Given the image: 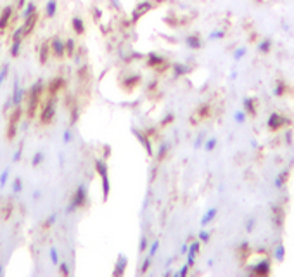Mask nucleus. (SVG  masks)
<instances>
[{
	"label": "nucleus",
	"instance_id": "nucleus-7",
	"mask_svg": "<svg viewBox=\"0 0 294 277\" xmlns=\"http://www.w3.org/2000/svg\"><path fill=\"white\" fill-rule=\"evenodd\" d=\"M152 9V4L151 2H140V4H137L135 6V9H133V13H132V19L133 21H137L139 18H142V16H146L149 11Z\"/></svg>",
	"mask_w": 294,
	"mask_h": 277
},
{
	"label": "nucleus",
	"instance_id": "nucleus-16",
	"mask_svg": "<svg viewBox=\"0 0 294 277\" xmlns=\"http://www.w3.org/2000/svg\"><path fill=\"white\" fill-rule=\"evenodd\" d=\"M242 108H244V111L248 113V115L251 116L256 115V103H254L253 97H244V99H242Z\"/></svg>",
	"mask_w": 294,
	"mask_h": 277
},
{
	"label": "nucleus",
	"instance_id": "nucleus-12",
	"mask_svg": "<svg viewBox=\"0 0 294 277\" xmlns=\"http://www.w3.org/2000/svg\"><path fill=\"white\" fill-rule=\"evenodd\" d=\"M171 69H173L175 78L183 76V75H189V73H190V66L189 64H183V62H175V64L171 66Z\"/></svg>",
	"mask_w": 294,
	"mask_h": 277
},
{
	"label": "nucleus",
	"instance_id": "nucleus-3",
	"mask_svg": "<svg viewBox=\"0 0 294 277\" xmlns=\"http://www.w3.org/2000/svg\"><path fill=\"white\" fill-rule=\"evenodd\" d=\"M54 116H56V97L52 96L44 106V111H42V122L50 123Z\"/></svg>",
	"mask_w": 294,
	"mask_h": 277
},
{
	"label": "nucleus",
	"instance_id": "nucleus-55",
	"mask_svg": "<svg viewBox=\"0 0 294 277\" xmlns=\"http://www.w3.org/2000/svg\"><path fill=\"white\" fill-rule=\"evenodd\" d=\"M0 275H4V265L0 263Z\"/></svg>",
	"mask_w": 294,
	"mask_h": 277
},
{
	"label": "nucleus",
	"instance_id": "nucleus-50",
	"mask_svg": "<svg viewBox=\"0 0 294 277\" xmlns=\"http://www.w3.org/2000/svg\"><path fill=\"white\" fill-rule=\"evenodd\" d=\"M59 267H61V274H64V275H68L69 274V270H68V263H59Z\"/></svg>",
	"mask_w": 294,
	"mask_h": 277
},
{
	"label": "nucleus",
	"instance_id": "nucleus-29",
	"mask_svg": "<svg viewBox=\"0 0 294 277\" xmlns=\"http://www.w3.org/2000/svg\"><path fill=\"white\" fill-rule=\"evenodd\" d=\"M217 144H218V140H217V137H211V139H208V140H205V151L206 153H211V151H215L217 149Z\"/></svg>",
	"mask_w": 294,
	"mask_h": 277
},
{
	"label": "nucleus",
	"instance_id": "nucleus-42",
	"mask_svg": "<svg viewBox=\"0 0 294 277\" xmlns=\"http://www.w3.org/2000/svg\"><path fill=\"white\" fill-rule=\"evenodd\" d=\"M198 115H199V118H206V116L210 115V106H208V104L201 106L198 109Z\"/></svg>",
	"mask_w": 294,
	"mask_h": 277
},
{
	"label": "nucleus",
	"instance_id": "nucleus-38",
	"mask_svg": "<svg viewBox=\"0 0 294 277\" xmlns=\"http://www.w3.org/2000/svg\"><path fill=\"white\" fill-rule=\"evenodd\" d=\"M205 140H206V135L205 134H199L198 137H195V140H194V149L195 151L201 149V147L205 146Z\"/></svg>",
	"mask_w": 294,
	"mask_h": 277
},
{
	"label": "nucleus",
	"instance_id": "nucleus-24",
	"mask_svg": "<svg viewBox=\"0 0 294 277\" xmlns=\"http://www.w3.org/2000/svg\"><path fill=\"white\" fill-rule=\"evenodd\" d=\"M287 171H280V173L279 175H277V177H275V182H273V186H275L277 187V189H282V187H284L285 186V180H287Z\"/></svg>",
	"mask_w": 294,
	"mask_h": 277
},
{
	"label": "nucleus",
	"instance_id": "nucleus-39",
	"mask_svg": "<svg viewBox=\"0 0 294 277\" xmlns=\"http://www.w3.org/2000/svg\"><path fill=\"white\" fill-rule=\"evenodd\" d=\"M73 140V132H71V128H66L64 132H62V142L64 144H69Z\"/></svg>",
	"mask_w": 294,
	"mask_h": 277
},
{
	"label": "nucleus",
	"instance_id": "nucleus-20",
	"mask_svg": "<svg viewBox=\"0 0 294 277\" xmlns=\"http://www.w3.org/2000/svg\"><path fill=\"white\" fill-rule=\"evenodd\" d=\"M273 258L277 260V262H284V258H285V248H284V244H277L275 249H273Z\"/></svg>",
	"mask_w": 294,
	"mask_h": 277
},
{
	"label": "nucleus",
	"instance_id": "nucleus-43",
	"mask_svg": "<svg viewBox=\"0 0 294 277\" xmlns=\"http://www.w3.org/2000/svg\"><path fill=\"white\" fill-rule=\"evenodd\" d=\"M189 270H190V267L187 263H183L182 267H180V270L178 272H175V275H180V277H185L187 274H189Z\"/></svg>",
	"mask_w": 294,
	"mask_h": 277
},
{
	"label": "nucleus",
	"instance_id": "nucleus-48",
	"mask_svg": "<svg viewBox=\"0 0 294 277\" xmlns=\"http://www.w3.org/2000/svg\"><path fill=\"white\" fill-rule=\"evenodd\" d=\"M173 120H175V115H173V113H168V116L161 122V127H166V125H168V123H171Z\"/></svg>",
	"mask_w": 294,
	"mask_h": 277
},
{
	"label": "nucleus",
	"instance_id": "nucleus-6",
	"mask_svg": "<svg viewBox=\"0 0 294 277\" xmlns=\"http://www.w3.org/2000/svg\"><path fill=\"white\" fill-rule=\"evenodd\" d=\"M189 243V241H187ZM199 249H201V241H190L189 243V251H187V265L192 268L195 263V256L199 255Z\"/></svg>",
	"mask_w": 294,
	"mask_h": 277
},
{
	"label": "nucleus",
	"instance_id": "nucleus-9",
	"mask_svg": "<svg viewBox=\"0 0 294 277\" xmlns=\"http://www.w3.org/2000/svg\"><path fill=\"white\" fill-rule=\"evenodd\" d=\"M185 45L192 50H199L203 47V40L199 37V33H192L185 38Z\"/></svg>",
	"mask_w": 294,
	"mask_h": 277
},
{
	"label": "nucleus",
	"instance_id": "nucleus-53",
	"mask_svg": "<svg viewBox=\"0 0 294 277\" xmlns=\"http://www.w3.org/2000/svg\"><path fill=\"white\" fill-rule=\"evenodd\" d=\"M59 165H64V156H62V153H59Z\"/></svg>",
	"mask_w": 294,
	"mask_h": 277
},
{
	"label": "nucleus",
	"instance_id": "nucleus-25",
	"mask_svg": "<svg viewBox=\"0 0 294 277\" xmlns=\"http://www.w3.org/2000/svg\"><path fill=\"white\" fill-rule=\"evenodd\" d=\"M159 246H161V241L159 239H154L151 243V246H149V253H147V256H151V258H154L156 255H158V251H159Z\"/></svg>",
	"mask_w": 294,
	"mask_h": 277
},
{
	"label": "nucleus",
	"instance_id": "nucleus-45",
	"mask_svg": "<svg viewBox=\"0 0 294 277\" xmlns=\"http://www.w3.org/2000/svg\"><path fill=\"white\" fill-rule=\"evenodd\" d=\"M151 262H152L151 256H147V258L142 262V268H140V272H142V274H146V272L149 270V267H151Z\"/></svg>",
	"mask_w": 294,
	"mask_h": 277
},
{
	"label": "nucleus",
	"instance_id": "nucleus-44",
	"mask_svg": "<svg viewBox=\"0 0 294 277\" xmlns=\"http://www.w3.org/2000/svg\"><path fill=\"white\" fill-rule=\"evenodd\" d=\"M56 220H57V212H54L52 215H50V217L45 220V227H52V225L56 224Z\"/></svg>",
	"mask_w": 294,
	"mask_h": 277
},
{
	"label": "nucleus",
	"instance_id": "nucleus-37",
	"mask_svg": "<svg viewBox=\"0 0 294 277\" xmlns=\"http://www.w3.org/2000/svg\"><path fill=\"white\" fill-rule=\"evenodd\" d=\"M13 193L14 194H21L23 193V180L21 178H14V182H13Z\"/></svg>",
	"mask_w": 294,
	"mask_h": 277
},
{
	"label": "nucleus",
	"instance_id": "nucleus-2",
	"mask_svg": "<svg viewBox=\"0 0 294 277\" xmlns=\"http://www.w3.org/2000/svg\"><path fill=\"white\" fill-rule=\"evenodd\" d=\"M25 97H26V90L21 87V83H19V78H16V80H14V87H13V96H11L14 108L21 106V103L25 101Z\"/></svg>",
	"mask_w": 294,
	"mask_h": 277
},
{
	"label": "nucleus",
	"instance_id": "nucleus-33",
	"mask_svg": "<svg viewBox=\"0 0 294 277\" xmlns=\"http://www.w3.org/2000/svg\"><path fill=\"white\" fill-rule=\"evenodd\" d=\"M74 49H76V45H74V40H73V38L66 40V56H68V57H73V56H74Z\"/></svg>",
	"mask_w": 294,
	"mask_h": 277
},
{
	"label": "nucleus",
	"instance_id": "nucleus-14",
	"mask_svg": "<svg viewBox=\"0 0 294 277\" xmlns=\"http://www.w3.org/2000/svg\"><path fill=\"white\" fill-rule=\"evenodd\" d=\"M127 263H128L127 255H123V253H120V255H118L116 268H115V272H113V274H115V275H121V274H125V267H127Z\"/></svg>",
	"mask_w": 294,
	"mask_h": 277
},
{
	"label": "nucleus",
	"instance_id": "nucleus-54",
	"mask_svg": "<svg viewBox=\"0 0 294 277\" xmlns=\"http://www.w3.org/2000/svg\"><path fill=\"white\" fill-rule=\"evenodd\" d=\"M235 78H237V71H232L230 73V80H235Z\"/></svg>",
	"mask_w": 294,
	"mask_h": 277
},
{
	"label": "nucleus",
	"instance_id": "nucleus-19",
	"mask_svg": "<svg viewBox=\"0 0 294 277\" xmlns=\"http://www.w3.org/2000/svg\"><path fill=\"white\" fill-rule=\"evenodd\" d=\"M170 147H171V144L168 142V140H161V144H159V147H158V159L166 158V154H168V151H170Z\"/></svg>",
	"mask_w": 294,
	"mask_h": 277
},
{
	"label": "nucleus",
	"instance_id": "nucleus-34",
	"mask_svg": "<svg viewBox=\"0 0 294 277\" xmlns=\"http://www.w3.org/2000/svg\"><path fill=\"white\" fill-rule=\"evenodd\" d=\"M285 94V83L284 81H279V83L273 87V96L275 97H282Z\"/></svg>",
	"mask_w": 294,
	"mask_h": 277
},
{
	"label": "nucleus",
	"instance_id": "nucleus-5",
	"mask_svg": "<svg viewBox=\"0 0 294 277\" xmlns=\"http://www.w3.org/2000/svg\"><path fill=\"white\" fill-rule=\"evenodd\" d=\"M50 50H52L54 56L62 59V57L66 56V42L61 40L59 37H54L52 40H50Z\"/></svg>",
	"mask_w": 294,
	"mask_h": 277
},
{
	"label": "nucleus",
	"instance_id": "nucleus-41",
	"mask_svg": "<svg viewBox=\"0 0 294 277\" xmlns=\"http://www.w3.org/2000/svg\"><path fill=\"white\" fill-rule=\"evenodd\" d=\"M7 75H9V64H4V68L0 69V87H2V83L6 81Z\"/></svg>",
	"mask_w": 294,
	"mask_h": 277
},
{
	"label": "nucleus",
	"instance_id": "nucleus-4",
	"mask_svg": "<svg viewBox=\"0 0 294 277\" xmlns=\"http://www.w3.org/2000/svg\"><path fill=\"white\" fill-rule=\"evenodd\" d=\"M287 123H289V120H285L284 116L279 115V113H272V115L268 116V120H266V127H268L270 130H279V128L285 127Z\"/></svg>",
	"mask_w": 294,
	"mask_h": 277
},
{
	"label": "nucleus",
	"instance_id": "nucleus-13",
	"mask_svg": "<svg viewBox=\"0 0 294 277\" xmlns=\"http://www.w3.org/2000/svg\"><path fill=\"white\" fill-rule=\"evenodd\" d=\"M11 16H13V7H6V9L2 11V14H0V31H4L9 26Z\"/></svg>",
	"mask_w": 294,
	"mask_h": 277
},
{
	"label": "nucleus",
	"instance_id": "nucleus-10",
	"mask_svg": "<svg viewBox=\"0 0 294 277\" xmlns=\"http://www.w3.org/2000/svg\"><path fill=\"white\" fill-rule=\"evenodd\" d=\"M164 64V57H161L159 54H149L147 56V66L149 68H156V69H161V66Z\"/></svg>",
	"mask_w": 294,
	"mask_h": 277
},
{
	"label": "nucleus",
	"instance_id": "nucleus-21",
	"mask_svg": "<svg viewBox=\"0 0 294 277\" xmlns=\"http://www.w3.org/2000/svg\"><path fill=\"white\" fill-rule=\"evenodd\" d=\"M101 180H103V196H104V201L109 198V191H111V186H109V175H101Z\"/></svg>",
	"mask_w": 294,
	"mask_h": 277
},
{
	"label": "nucleus",
	"instance_id": "nucleus-27",
	"mask_svg": "<svg viewBox=\"0 0 294 277\" xmlns=\"http://www.w3.org/2000/svg\"><path fill=\"white\" fill-rule=\"evenodd\" d=\"M44 159H45V154L42 153V151H38V153H35L33 159H31V166L37 168V166H40L42 163H44Z\"/></svg>",
	"mask_w": 294,
	"mask_h": 277
},
{
	"label": "nucleus",
	"instance_id": "nucleus-47",
	"mask_svg": "<svg viewBox=\"0 0 294 277\" xmlns=\"http://www.w3.org/2000/svg\"><path fill=\"white\" fill-rule=\"evenodd\" d=\"M254 224H256V218L254 217H251L248 222H246V231L248 232H253V229H254Z\"/></svg>",
	"mask_w": 294,
	"mask_h": 277
},
{
	"label": "nucleus",
	"instance_id": "nucleus-1",
	"mask_svg": "<svg viewBox=\"0 0 294 277\" xmlns=\"http://www.w3.org/2000/svg\"><path fill=\"white\" fill-rule=\"evenodd\" d=\"M88 201V191H87V184H78V187L74 189L73 198L69 201V205L66 206V213H74L76 210L83 208Z\"/></svg>",
	"mask_w": 294,
	"mask_h": 277
},
{
	"label": "nucleus",
	"instance_id": "nucleus-51",
	"mask_svg": "<svg viewBox=\"0 0 294 277\" xmlns=\"http://www.w3.org/2000/svg\"><path fill=\"white\" fill-rule=\"evenodd\" d=\"M187 251H189V243H183L180 248V255H187Z\"/></svg>",
	"mask_w": 294,
	"mask_h": 277
},
{
	"label": "nucleus",
	"instance_id": "nucleus-28",
	"mask_svg": "<svg viewBox=\"0 0 294 277\" xmlns=\"http://www.w3.org/2000/svg\"><path fill=\"white\" fill-rule=\"evenodd\" d=\"M9 177H11V168L7 166V168H4V171L0 173V189H4V187L7 186V182H9Z\"/></svg>",
	"mask_w": 294,
	"mask_h": 277
},
{
	"label": "nucleus",
	"instance_id": "nucleus-30",
	"mask_svg": "<svg viewBox=\"0 0 294 277\" xmlns=\"http://www.w3.org/2000/svg\"><path fill=\"white\" fill-rule=\"evenodd\" d=\"M225 30H213L208 35V40H222V38H225Z\"/></svg>",
	"mask_w": 294,
	"mask_h": 277
},
{
	"label": "nucleus",
	"instance_id": "nucleus-17",
	"mask_svg": "<svg viewBox=\"0 0 294 277\" xmlns=\"http://www.w3.org/2000/svg\"><path fill=\"white\" fill-rule=\"evenodd\" d=\"M57 14V0H49L45 4V16L47 18H54Z\"/></svg>",
	"mask_w": 294,
	"mask_h": 277
},
{
	"label": "nucleus",
	"instance_id": "nucleus-49",
	"mask_svg": "<svg viewBox=\"0 0 294 277\" xmlns=\"http://www.w3.org/2000/svg\"><path fill=\"white\" fill-rule=\"evenodd\" d=\"M93 18H95L97 21H99V19L103 18V11H101L99 7H93Z\"/></svg>",
	"mask_w": 294,
	"mask_h": 277
},
{
	"label": "nucleus",
	"instance_id": "nucleus-15",
	"mask_svg": "<svg viewBox=\"0 0 294 277\" xmlns=\"http://www.w3.org/2000/svg\"><path fill=\"white\" fill-rule=\"evenodd\" d=\"M35 14H37V4H35V2H26L25 7H23V11H21L23 21L31 18V16H35Z\"/></svg>",
	"mask_w": 294,
	"mask_h": 277
},
{
	"label": "nucleus",
	"instance_id": "nucleus-22",
	"mask_svg": "<svg viewBox=\"0 0 294 277\" xmlns=\"http://www.w3.org/2000/svg\"><path fill=\"white\" fill-rule=\"evenodd\" d=\"M270 50H272V40H270V38H265V40H261L260 44H258V52L268 54Z\"/></svg>",
	"mask_w": 294,
	"mask_h": 277
},
{
	"label": "nucleus",
	"instance_id": "nucleus-26",
	"mask_svg": "<svg viewBox=\"0 0 294 277\" xmlns=\"http://www.w3.org/2000/svg\"><path fill=\"white\" fill-rule=\"evenodd\" d=\"M234 120H235V123L237 125H244L246 123V120H248V113L242 109V111H235L234 113Z\"/></svg>",
	"mask_w": 294,
	"mask_h": 277
},
{
	"label": "nucleus",
	"instance_id": "nucleus-31",
	"mask_svg": "<svg viewBox=\"0 0 294 277\" xmlns=\"http://www.w3.org/2000/svg\"><path fill=\"white\" fill-rule=\"evenodd\" d=\"M95 171L99 173V177H101V175L108 173V165H106L104 159H97V161H95Z\"/></svg>",
	"mask_w": 294,
	"mask_h": 277
},
{
	"label": "nucleus",
	"instance_id": "nucleus-8",
	"mask_svg": "<svg viewBox=\"0 0 294 277\" xmlns=\"http://www.w3.org/2000/svg\"><path fill=\"white\" fill-rule=\"evenodd\" d=\"M251 272L256 275H266L270 274V260L268 258H263L260 260L258 263H254L253 267H251Z\"/></svg>",
	"mask_w": 294,
	"mask_h": 277
},
{
	"label": "nucleus",
	"instance_id": "nucleus-11",
	"mask_svg": "<svg viewBox=\"0 0 294 277\" xmlns=\"http://www.w3.org/2000/svg\"><path fill=\"white\" fill-rule=\"evenodd\" d=\"M217 215H218V208H210V210H206V213L205 215L201 217V227H206V225H210L211 222L217 218Z\"/></svg>",
	"mask_w": 294,
	"mask_h": 277
},
{
	"label": "nucleus",
	"instance_id": "nucleus-18",
	"mask_svg": "<svg viewBox=\"0 0 294 277\" xmlns=\"http://www.w3.org/2000/svg\"><path fill=\"white\" fill-rule=\"evenodd\" d=\"M71 25H73L74 33H78V35L85 33V23H83V19H81V18H73L71 19Z\"/></svg>",
	"mask_w": 294,
	"mask_h": 277
},
{
	"label": "nucleus",
	"instance_id": "nucleus-46",
	"mask_svg": "<svg viewBox=\"0 0 294 277\" xmlns=\"http://www.w3.org/2000/svg\"><path fill=\"white\" fill-rule=\"evenodd\" d=\"M21 156H23V146H19L18 149H16V153L13 154V161H14V163L21 161Z\"/></svg>",
	"mask_w": 294,
	"mask_h": 277
},
{
	"label": "nucleus",
	"instance_id": "nucleus-32",
	"mask_svg": "<svg viewBox=\"0 0 294 277\" xmlns=\"http://www.w3.org/2000/svg\"><path fill=\"white\" fill-rule=\"evenodd\" d=\"M246 54H248V49H246L244 45H242V47H237V49L234 50V61H241L242 57L246 56Z\"/></svg>",
	"mask_w": 294,
	"mask_h": 277
},
{
	"label": "nucleus",
	"instance_id": "nucleus-40",
	"mask_svg": "<svg viewBox=\"0 0 294 277\" xmlns=\"http://www.w3.org/2000/svg\"><path fill=\"white\" fill-rule=\"evenodd\" d=\"M147 244H149L147 237L146 236L140 237V241H139V253H146L147 251Z\"/></svg>",
	"mask_w": 294,
	"mask_h": 277
},
{
	"label": "nucleus",
	"instance_id": "nucleus-23",
	"mask_svg": "<svg viewBox=\"0 0 294 277\" xmlns=\"http://www.w3.org/2000/svg\"><path fill=\"white\" fill-rule=\"evenodd\" d=\"M140 83V75H128L127 78L123 80V85H127V87H137V85Z\"/></svg>",
	"mask_w": 294,
	"mask_h": 277
},
{
	"label": "nucleus",
	"instance_id": "nucleus-52",
	"mask_svg": "<svg viewBox=\"0 0 294 277\" xmlns=\"http://www.w3.org/2000/svg\"><path fill=\"white\" fill-rule=\"evenodd\" d=\"M42 198V191H33V200H40Z\"/></svg>",
	"mask_w": 294,
	"mask_h": 277
},
{
	"label": "nucleus",
	"instance_id": "nucleus-35",
	"mask_svg": "<svg viewBox=\"0 0 294 277\" xmlns=\"http://www.w3.org/2000/svg\"><path fill=\"white\" fill-rule=\"evenodd\" d=\"M49 258H50V262H52V265H56V267H57L59 263H61V260H59V253H57L56 248H50Z\"/></svg>",
	"mask_w": 294,
	"mask_h": 277
},
{
	"label": "nucleus",
	"instance_id": "nucleus-36",
	"mask_svg": "<svg viewBox=\"0 0 294 277\" xmlns=\"http://www.w3.org/2000/svg\"><path fill=\"white\" fill-rule=\"evenodd\" d=\"M210 237H211V232L205 231V229H201L199 234H198V239L201 241V243H210Z\"/></svg>",
	"mask_w": 294,
	"mask_h": 277
}]
</instances>
